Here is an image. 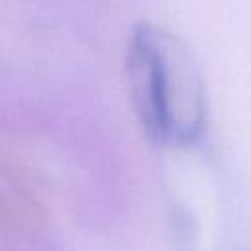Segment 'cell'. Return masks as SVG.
I'll return each mask as SVG.
<instances>
[{
	"label": "cell",
	"instance_id": "cell-1",
	"mask_svg": "<svg viewBox=\"0 0 251 251\" xmlns=\"http://www.w3.org/2000/svg\"><path fill=\"white\" fill-rule=\"evenodd\" d=\"M126 80L145 137L157 145L186 147L208 126V92L200 67L180 35L139 20L126 43Z\"/></svg>",
	"mask_w": 251,
	"mask_h": 251
}]
</instances>
